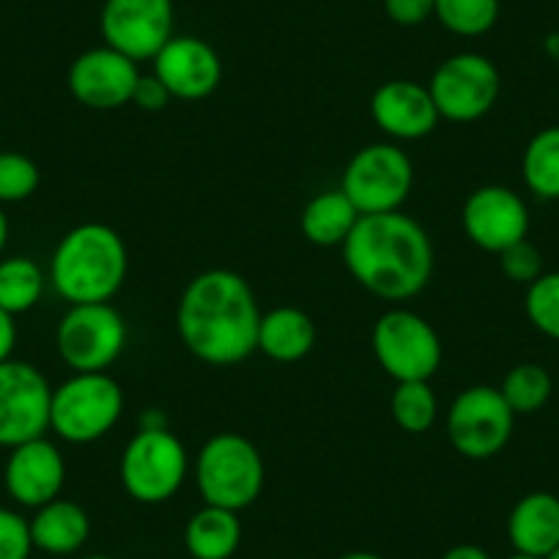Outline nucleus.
<instances>
[{
    "mask_svg": "<svg viewBox=\"0 0 559 559\" xmlns=\"http://www.w3.org/2000/svg\"><path fill=\"white\" fill-rule=\"evenodd\" d=\"M261 308L250 283L230 269H209L187 283L176 326L187 352L212 368H230L258 352Z\"/></svg>",
    "mask_w": 559,
    "mask_h": 559,
    "instance_id": "f257e3e1",
    "label": "nucleus"
},
{
    "mask_svg": "<svg viewBox=\"0 0 559 559\" xmlns=\"http://www.w3.org/2000/svg\"><path fill=\"white\" fill-rule=\"evenodd\" d=\"M343 263L365 292L406 302L433 277V245L426 228L403 212L362 214L343 241Z\"/></svg>",
    "mask_w": 559,
    "mask_h": 559,
    "instance_id": "f03ea898",
    "label": "nucleus"
},
{
    "mask_svg": "<svg viewBox=\"0 0 559 559\" xmlns=\"http://www.w3.org/2000/svg\"><path fill=\"white\" fill-rule=\"evenodd\" d=\"M129 274V252L118 230L105 223H83L58 241L50 261V283L69 305L110 302Z\"/></svg>",
    "mask_w": 559,
    "mask_h": 559,
    "instance_id": "7ed1b4c3",
    "label": "nucleus"
},
{
    "mask_svg": "<svg viewBox=\"0 0 559 559\" xmlns=\"http://www.w3.org/2000/svg\"><path fill=\"white\" fill-rule=\"evenodd\" d=\"M266 483L261 450L241 433H217L195 459V486L203 504L241 513L258 502Z\"/></svg>",
    "mask_w": 559,
    "mask_h": 559,
    "instance_id": "20e7f679",
    "label": "nucleus"
},
{
    "mask_svg": "<svg viewBox=\"0 0 559 559\" xmlns=\"http://www.w3.org/2000/svg\"><path fill=\"white\" fill-rule=\"evenodd\" d=\"M190 472L185 442L170 428H138L121 453V486L134 502L163 504L181 491Z\"/></svg>",
    "mask_w": 559,
    "mask_h": 559,
    "instance_id": "39448f33",
    "label": "nucleus"
},
{
    "mask_svg": "<svg viewBox=\"0 0 559 559\" xmlns=\"http://www.w3.org/2000/svg\"><path fill=\"white\" fill-rule=\"evenodd\" d=\"M123 414V390L107 373H74L52 390L50 428L69 444L105 439Z\"/></svg>",
    "mask_w": 559,
    "mask_h": 559,
    "instance_id": "423d86ee",
    "label": "nucleus"
},
{
    "mask_svg": "<svg viewBox=\"0 0 559 559\" xmlns=\"http://www.w3.org/2000/svg\"><path fill=\"white\" fill-rule=\"evenodd\" d=\"M515 414L499 386L472 384L453 397L444 417L448 442L469 461H488L508 448Z\"/></svg>",
    "mask_w": 559,
    "mask_h": 559,
    "instance_id": "0eeeda50",
    "label": "nucleus"
},
{
    "mask_svg": "<svg viewBox=\"0 0 559 559\" xmlns=\"http://www.w3.org/2000/svg\"><path fill=\"white\" fill-rule=\"evenodd\" d=\"M414 187V163L395 143H370L348 159L341 190L359 214L401 212Z\"/></svg>",
    "mask_w": 559,
    "mask_h": 559,
    "instance_id": "6e6552de",
    "label": "nucleus"
},
{
    "mask_svg": "<svg viewBox=\"0 0 559 559\" xmlns=\"http://www.w3.org/2000/svg\"><path fill=\"white\" fill-rule=\"evenodd\" d=\"M373 354L395 384L431 381L442 365V341L423 316L406 308H392L376 319Z\"/></svg>",
    "mask_w": 559,
    "mask_h": 559,
    "instance_id": "1a4fd4ad",
    "label": "nucleus"
},
{
    "mask_svg": "<svg viewBox=\"0 0 559 559\" xmlns=\"http://www.w3.org/2000/svg\"><path fill=\"white\" fill-rule=\"evenodd\" d=\"M56 348L74 373H107L127 348V321L110 302L72 305L58 321Z\"/></svg>",
    "mask_w": 559,
    "mask_h": 559,
    "instance_id": "9d476101",
    "label": "nucleus"
},
{
    "mask_svg": "<svg viewBox=\"0 0 559 559\" xmlns=\"http://www.w3.org/2000/svg\"><path fill=\"white\" fill-rule=\"evenodd\" d=\"M428 91L439 116L455 123H472L493 110L502 78L491 58L480 52H455L433 69Z\"/></svg>",
    "mask_w": 559,
    "mask_h": 559,
    "instance_id": "9b49d317",
    "label": "nucleus"
},
{
    "mask_svg": "<svg viewBox=\"0 0 559 559\" xmlns=\"http://www.w3.org/2000/svg\"><path fill=\"white\" fill-rule=\"evenodd\" d=\"M52 386L39 368L20 359L0 362V448L39 439L50 431Z\"/></svg>",
    "mask_w": 559,
    "mask_h": 559,
    "instance_id": "f8f14e48",
    "label": "nucleus"
},
{
    "mask_svg": "<svg viewBox=\"0 0 559 559\" xmlns=\"http://www.w3.org/2000/svg\"><path fill=\"white\" fill-rule=\"evenodd\" d=\"M174 0H105L99 31L107 47L132 61H154L174 39Z\"/></svg>",
    "mask_w": 559,
    "mask_h": 559,
    "instance_id": "ddd939ff",
    "label": "nucleus"
},
{
    "mask_svg": "<svg viewBox=\"0 0 559 559\" xmlns=\"http://www.w3.org/2000/svg\"><path fill=\"white\" fill-rule=\"evenodd\" d=\"M466 239L480 250L499 255L502 250L524 241L530 234V209L524 198L502 185H486L469 192L461 212Z\"/></svg>",
    "mask_w": 559,
    "mask_h": 559,
    "instance_id": "4468645a",
    "label": "nucleus"
},
{
    "mask_svg": "<svg viewBox=\"0 0 559 559\" xmlns=\"http://www.w3.org/2000/svg\"><path fill=\"white\" fill-rule=\"evenodd\" d=\"M138 80V61L107 45L80 52L69 67V91L88 110H118L132 105Z\"/></svg>",
    "mask_w": 559,
    "mask_h": 559,
    "instance_id": "2eb2a0df",
    "label": "nucleus"
},
{
    "mask_svg": "<svg viewBox=\"0 0 559 559\" xmlns=\"http://www.w3.org/2000/svg\"><path fill=\"white\" fill-rule=\"evenodd\" d=\"M152 63L154 78L181 102L206 99L223 83L219 52L198 36H174Z\"/></svg>",
    "mask_w": 559,
    "mask_h": 559,
    "instance_id": "dca6fc26",
    "label": "nucleus"
},
{
    "mask_svg": "<svg viewBox=\"0 0 559 559\" xmlns=\"http://www.w3.org/2000/svg\"><path fill=\"white\" fill-rule=\"evenodd\" d=\"M67 483V461L47 437L12 448L3 469V486L9 497L23 508H41L61 497Z\"/></svg>",
    "mask_w": 559,
    "mask_h": 559,
    "instance_id": "f3484780",
    "label": "nucleus"
},
{
    "mask_svg": "<svg viewBox=\"0 0 559 559\" xmlns=\"http://www.w3.org/2000/svg\"><path fill=\"white\" fill-rule=\"evenodd\" d=\"M370 118L392 140H423L439 127L428 85L414 80H386L370 96Z\"/></svg>",
    "mask_w": 559,
    "mask_h": 559,
    "instance_id": "a211bd4d",
    "label": "nucleus"
},
{
    "mask_svg": "<svg viewBox=\"0 0 559 559\" xmlns=\"http://www.w3.org/2000/svg\"><path fill=\"white\" fill-rule=\"evenodd\" d=\"M508 540L513 551L551 557L559 548V497L551 491L524 493L508 515Z\"/></svg>",
    "mask_w": 559,
    "mask_h": 559,
    "instance_id": "6ab92c4d",
    "label": "nucleus"
},
{
    "mask_svg": "<svg viewBox=\"0 0 559 559\" xmlns=\"http://www.w3.org/2000/svg\"><path fill=\"white\" fill-rule=\"evenodd\" d=\"M31 524V540L34 548L50 554V557H69L78 554L91 537V519L83 504L72 499H52V502L36 508Z\"/></svg>",
    "mask_w": 559,
    "mask_h": 559,
    "instance_id": "aec40b11",
    "label": "nucleus"
},
{
    "mask_svg": "<svg viewBox=\"0 0 559 559\" xmlns=\"http://www.w3.org/2000/svg\"><path fill=\"white\" fill-rule=\"evenodd\" d=\"M316 346V324L305 310L283 305L261 316L258 352L274 362H299Z\"/></svg>",
    "mask_w": 559,
    "mask_h": 559,
    "instance_id": "412c9836",
    "label": "nucleus"
},
{
    "mask_svg": "<svg viewBox=\"0 0 559 559\" xmlns=\"http://www.w3.org/2000/svg\"><path fill=\"white\" fill-rule=\"evenodd\" d=\"M362 214L357 212L346 192L337 190L319 192L305 203L302 214H299V228L302 236L316 247H343V241L352 236L354 225L359 223Z\"/></svg>",
    "mask_w": 559,
    "mask_h": 559,
    "instance_id": "4be33fe9",
    "label": "nucleus"
},
{
    "mask_svg": "<svg viewBox=\"0 0 559 559\" xmlns=\"http://www.w3.org/2000/svg\"><path fill=\"white\" fill-rule=\"evenodd\" d=\"M241 546L239 513L203 504L185 526V548L192 559H230Z\"/></svg>",
    "mask_w": 559,
    "mask_h": 559,
    "instance_id": "5701e85b",
    "label": "nucleus"
},
{
    "mask_svg": "<svg viewBox=\"0 0 559 559\" xmlns=\"http://www.w3.org/2000/svg\"><path fill=\"white\" fill-rule=\"evenodd\" d=\"M526 190L540 201H559V127L532 134L521 157Z\"/></svg>",
    "mask_w": 559,
    "mask_h": 559,
    "instance_id": "b1692460",
    "label": "nucleus"
},
{
    "mask_svg": "<svg viewBox=\"0 0 559 559\" xmlns=\"http://www.w3.org/2000/svg\"><path fill=\"white\" fill-rule=\"evenodd\" d=\"M45 272L28 255L0 258V310L9 316L28 313L45 294Z\"/></svg>",
    "mask_w": 559,
    "mask_h": 559,
    "instance_id": "393cba45",
    "label": "nucleus"
},
{
    "mask_svg": "<svg viewBox=\"0 0 559 559\" xmlns=\"http://www.w3.org/2000/svg\"><path fill=\"white\" fill-rule=\"evenodd\" d=\"M390 414L406 433L431 431L439 414V401L428 381H401L390 395Z\"/></svg>",
    "mask_w": 559,
    "mask_h": 559,
    "instance_id": "a878e982",
    "label": "nucleus"
},
{
    "mask_svg": "<svg viewBox=\"0 0 559 559\" xmlns=\"http://www.w3.org/2000/svg\"><path fill=\"white\" fill-rule=\"evenodd\" d=\"M499 392L508 401V406L513 408L515 417L519 414L524 417V414H535L546 406L554 392V379L543 365L521 362L504 373Z\"/></svg>",
    "mask_w": 559,
    "mask_h": 559,
    "instance_id": "bb28decb",
    "label": "nucleus"
},
{
    "mask_svg": "<svg viewBox=\"0 0 559 559\" xmlns=\"http://www.w3.org/2000/svg\"><path fill=\"white\" fill-rule=\"evenodd\" d=\"M499 12H502L499 0H437L433 7L439 25L464 39L486 36L497 25Z\"/></svg>",
    "mask_w": 559,
    "mask_h": 559,
    "instance_id": "cd10ccee",
    "label": "nucleus"
},
{
    "mask_svg": "<svg viewBox=\"0 0 559 559\" xmlns=\"http://www.w3.org/2000/svg\"><path fill=\"white\" fill-rule=\"evenodd\" d=\"M524 310L540 335L559 341V272H543L532 286H526Z\"/></svg>",
    "mask_w": 559,
    "mask_h": 559,
    "instance_id": "c85d7f7f",
    "label": "nucleus"
},
{
    "mask_svg": "<svg viewBox=\"0 0 559 559\" xmlns=\"http://www.w3.org/2000/svg\"><path fill=\"white\" fill-rule=\"evenodd\" d=\"M39 165L20 152H0V203L28 201L39 190Z\"/></svg>",
    "mask_w": 559,
    "mask_h": 559,
    "instance_id": "c756f323",
    "label": "nucleus"
},
{
    "mask_svg": "<svg viewBox=\"0 0 559 559\" xmlns=\"http://www.w3.org/2000/svg\"><path fill=\"white\" fill-rule=\"evenodd\" d=\"M497 258L504 277L510 283H519V286H532L543 274V252L530 239L515 241L513 247L502 250Z\"/></svg>",
    "mask_w": 559,
    "mask_h": 559,
    "instance_id": "7c9ffc66",
    "label": "nucleus"
},
{
    "mask_svg": "<svg viewBox=\"0 0 559 559\" xmlns=\"http://www.w3.org/2000/svg\"><path fill=\"white\" fill-rule=\"evenodd\" d=\"M34 551L31 524L12 508H0V559H28Z\"/></svg>",
    "mask_w": 559,
    "mask_h": 559,
    "instance_id": "2f4dec72",
    "label": "nucleus"
},
{
    "mask_svg": "<svg viewBox=\"0 0 559 559\" xmlns=\"http://www.w3.org/2000/svg\"><path fill=\"white\" fill-rule=\"evenodd\" d=\"M381 7H384V14L395 25L417 28V25L428 23L433 17L437 0H381Z\"/></svg>",
    "mask_w": 559,
    "mask_h": 559,
    "instance_id": "473e14b6",
    "label": "nucleus"
},
{
    "mask_svg": "<svg viewBox=\"0 0 559 559\" xmlns=\"http://www.w3.org/2000/svg\"><path fill=\"white\" fill-rule=\"evenodd\" d=\"M170 91L159 83L154 74H140L138 85H134V94H132V105L140 107V110H148V112H159L170 105Z\"/></svg>",
    "mask_w": 559,
    "mask_h": 559,
    "instance_id": "72a5a7b5",
    "label": "nucleus"
},
{
    "mask_svg": "<svg viewBox=\"0 0 559 559\" xmlns=\"http://www.w3.org/2000/svg\"><path fill=\"white\" fill-rule=\"evenodd\" d=\"M14 346H17V324H14V316H9L7 310H0V362L12 359Z\"/></svg>",
    "mask_w": 559,
    "mask_h": 559,
    "instance_id": "f704fd0d",
    "label": "nucleus"
},
{
    "mask_svg": "<svg viewBox=\"0 0 559 559\" xmlns=\"http://www.w3.org/2000/svg\"><path fill=\"white\" fill-rule=\"evenodd\" d=\"M442 559H491V554L486 548L475 546V543H459V546L448 548L442 554Z\"/></svg>",
    "mask_w": 559,
    "mask_h": 559,
    "instance_id": "c9c22d12",
    "label": "nucleus"
},
{
    "mask_svg": "<svg viewBox=\"0 0 559 559\" xmlns=\"http://www.w3.org/2000/svg\"><path fill=\"white\" fill-rule=\"evenodd\" d=\"M140 428H168V423H165V414L159 408H146L140 414Z\"/></svg>",
    "mask_w": 559,
    "mask_h": 559,
    "instance_id": "e433bc0d",
    "label": "nucleus"
},
{
    "mask_svg": "<svg viewBox=\"0 0 559 559\" xmlns=\"http://www.w3.org/2000/svg\"><path fill=\"white\" fill-rule=\"evenodd\" d=\"M7 239H9V219L7 214H3V209H0V255H3V250H7Z\"/></svg>",
    "mask_w": 559,
    "mask_h": 559,
    "instance_id": "4c0bfd02",
    "label": "nucleus"
},
{
    "mask_svg": "<svg viewBox=\"0 0 559 559\" xmlns=\"http://www.w3.org/2000/svg\"><path fill=\"white\" fill-rule=\"evenodd\" d=\"M337 559H384V557L373 551H348V554H341Z\"/></svg>",
    "mask_w": 559,
    "mask_h": 559,
    "instance_id": "58836bf2",
    "label": "nucleus"
},
{
    "mask_svg": "<svg viewBox=\"0 0 559 559\" xmlns=\"http://www.w3.org/2000/svg\"><path fill=\"white\" fill-rule=\"evenodd\" d=\"M504 559H546V557H532V554H521V551H513V554H510V557H504Z\"/></svg>",
    "mask_w": 559,
    "mask_h": 559,
    "instance_id": "ea45409f",
    "label": "nucleus"
},
{
    "mask_svg": "<svg viewBox=\"0 0 559 559\" xmlns=\"http://www.w3.org/2000/svg\"><path fill=\"white\" fill-rule=\"evenodd\" d=\"M85 559H110V557H105V554H91V557H85Z\"/></svg>",
    "mask_w": 559,
    "mask_h": 559,
    "instance_id": "a19ab883",
    "label": "nucleus"
},
{
    "mask_svg": "<svg viewBox=\"0 0 559 559\" xmlns=\"http://www.w3.org/2000/svg\"><path fill=\"white\" fill-rule=\"evenodd\" d=\"M548 559H559V548H557V551H554V554H551V557H548Z\"/></svg>",
    "mask_w": 559,
    "mask_h": 559,
    "instance_id": "79ce46f5",
    "label": "nucleus"
},
{
    "mask_svg": "<svg viewBox=\"0 0 559 559\" xmlns=\"http://www.w3.org/2000/svg\"><path fill=\"white\" fill-rule=\"evenodd\" d=\"M557 3H559V0H557Z\"/></svg>",
    "mask_w": 559,
    "mask_h": 559,
    "instance_id": "37998d69",
    "label": "nucleus"
}]
</instances>
